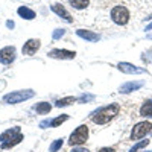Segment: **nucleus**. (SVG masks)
<instances>
[{"instance_id": "obj_1", "label": "nucleus", "mask_w": 152, "mask_h": 152, "mask_svg": "<svg viewBox=\"0 0 152 152\" xmlns=\"http://www.w3.org/2000/svg\"><path fill=\"white\" fill-rule=\"evenodd\" d=\"M120 111V105L119 104H111L108 107H104L97 111H94L91 114V120L96 123V125H105L108 123L113 117H116Z\"/></svg>"}, {"instance_id": "obj_6", "label": "nucleus", "mask_w": 152, "mask_h": 152, "mask_svg": "<svg viewBox=\"0 0 152 152\" xmlns=\"http://www.w3.org/2000/svg\"><path fill=\"white\" fill-rule=\"evenodd\" d=\"M151 131H152V123L151 122H140V123H137L132 128L131 140H138V138H142L146 134H149Z\"/></svg>"}, {"instance_id": "obj_18", "label": "nucleus", "mask_w": 152, "mask_h": 152, "mask_svg": "<svg viewBox=\"0 0 152 152\" xmlns=\"http://www.w3.org/2000/svg\"><path fill=\"white\" fill-rule=\"evenodd\" d=\"M76 97H73V96H69V97H62V99H59V100H56V107H67V105H70V104H73V102H76Z\"/></svg>"}, {"instance_id": "obj_15", "label": "nucleus", "mask_w": 152, "mask_h": 152, "mask_svg": "<svg viewBox=\"0 0 152 152\" xmlns=\"http://www.w3.org/2000/svg\"><path fill=\"white\" fill-rule=\"evenodd\" d=\"M18 15L20 17H23V18H26V20H32V18H35V12L32 11V9H29V8H26V6H21V8H18Z\"/></svg>"}, {"instance_id": "obj_11", "label": "nucleus", "mask_w": 152, "mask_h": 152, "mask_svg": "<svg viewBox=\"0 0 152 152\" xmlns=\"http://www.w3.org/2000/svg\"><path fill=\"white\" fill-rule=\"evenodd\" d=\"M119 70L123 72V73H128V75H140V73H145V69H138L129 62H119Z\"/></svg>"}, {"instance_id": "obj_13", "label": "nucleus", "mask_w": 152, "mask_h": 152, "mask_svg": "<svg viewBox=\"0 0 152 152\" xmlns=\"http://www.w3.org/2000/svg\"><path fill=\"white\" fill-rule=\"evenodd\" d=\"M67 2L76 11H85L88 6L91 5V0H67Z\"/></svg>"}, {"instance_id": "obj_20", "label": "nucleus", "mask_w": 152, "mask_h": 152, "mask_svg": "<svg viewBox=\"0 0 152 152\" xmlns=\"http://www.w3.org/2000/svg\"><path fill=\"white\" fill-rule=\"evenodd\" d=\"M62 143H64V142H62V138H58V140H55L52 145H50V148H49V151L50 152H56L61 146H62Z\"/></svg>"}, {"instance_id": "obj_8", "label": "nucleus", "mask_w": 152, "mask_h": 152, "mask_svg": "<svg viewBox=\"0 0 152 152\" xmlns=\"http://www.w3.org/2000/svg\"><path fill=\"white\" fill-rule=\"evenodd\" d=\"M47 55L50 58H55V59H73L76 56L75 52H72V50H64V49H53V50H50Z\"/></svg>"}, {"instance_id": "obj_14", "label": "nucleus", "mask_w": 152, "mask_h": 152, "mask_svg": "<svg viewBox=\"0 0 152 152\" xmlns=\"http://www.w3.org/2000/svg\"><path fill=\"white\" fill-rule=\"evenodd\" d=\"M142 85H143V82H128V84L122 85V87L119 88V91H120V93H131V91H134V90H138Z\"/></svg>"}, {"instance_id": "obj_2", "label": "nucleus", "mask_w": 152, "mask_h": 152, "mask_svg": "<svg viewBox=\"0 0 152 152\" xmlns=\"http://www.w3.org/2000/svg\"><path fill=\"white\" fill-rule=\"evenodd\" d=\"M21 140H23V135L20 132L18 126H15V128H12V129H8V131H5L2 135H0V142H2V148L3 149H8L11 146H15Z\"/></svg>"}, {"instance_id": "obj_16", "label": "nucleus", "mask_w": 152, "mask_h": 152, "mask_svg": "<svg viewBox=\"0 0 152 152\" xmlns=\"http://www.w3.org/2000/svg\"><path fill=\"white\" fill-rule=\"evenodd\" d=\"M140 116L143 117H152V100H146L143 107L140 108Z\"/></svg>"}, {"instance_id": "obj_26", "label": "nucleus", "mask_w": 152, "mask_h": 152, "mask_svg": "<svg viewBox=\"0 0 152 152\" xmlns=\"http://www.w3.org/2000/svg\"><path fill=\"white\" fill-rule=\"evenodd\" d=\"M6 26H8V28H14V21H8Z\"/></svg>"}, {"instance_id": "obj_17", "label": "nucleus", "mask_w": 152, "mask_h": 152, "mask_svg": "<svg viewBox=\"0 0 152 152\" xmlns=\"http://www.w3.org/2000/svg\"><path fill=\"white\" fill-rule=\"evenodd\" d=\"M34 110L38 113V114H47L50 110H52V105L47 104V102H40L34 107Z\"/></svg>"}, {"instance_id": "obj_24", "label": "nucleus", "mask_w": 152, "mask_h": 152, "mask_svg": "<svg viewBox=\"0 0 152 152\" xmlns=\"http://www.w3.org/2000/svg\"><path fill=\"white\" fill-rule=\"evenodd\" d=\"M99 152H116V151H114L113 148H102Z\"/></svg>"}, {"instance_id": "obj_27", "label": "nucleus", "mask_w": 152, "mask_h": 152, "mask_svg": "<svg viewBox=\"0 0 152 152\" xmlns=\"http://www.w3.org/2000/svg\"><path fill=\"white\" fill-rule=\"evenodd\" d=\"M151 29H152V23H151V24H149V26L146 28V31H151Z\"/></svg>"}, {"instance_id": "obj_21", "label": "nucleus", "mask_w": 152, "mask_h": 152, "mask_svg": "<svg viewBox=\"0 0 152 152\" xmlns=\"http://www.w3.org/2000/svg\"><path fill=\"white\" fill-rule=\"evenodd\" d=\"M148 143H149V140H143V142H140V143H137L134 148H131V151H129V152H138L140 149H143Z\"/></svg>"}, {"instance_id": "obj_10", "label": "nucleus", "mask_w": 152, "mask_h": 152, "mask_svg": "<svg viewBox=\"0 0 152 152\" xmlns=\"http://www.w3.org/2000/svg\"><path fill=\"white\" fill-rule=\"evenodd\" d=\"M50 8H52V11L55 12L56 15H59L61 18H64V20L69 21V23H73V17L69 14V11H67L64 6H62V5H59V3H53Z\"/></svg>"}, {"instance_id": "obj_7", "label": "nucleus", "mask_w": 152, "mask_h": 152, "mask_svg": "<svg viewBox=\"0 0 152 152\" xmlns=\"http://www.w3.org/2000/svg\"><path fill=\"white\" fill-rule=\"evenodd\" d=\"M15 59V47L14 46H8L0 50V62L2 64H11Z\"/></svg>"}, {"instance_id": "obj_3", "label": "nucleus", "mask_w": 152, "mask_h": 152, "mask_svg": "<svg viewBox=\"0 0 152 152\" xmlns=\"http://www.w3.org/2000/svg\"><path fill=\"white\" fill-rule=\"evenodd\" d=\"M110 15H111V20L119 24V26H125V24H128L131 15H129V11L126 6H122V5H117V6H114L110 12Z\"/></svg>"}, {"instance_id": "obj_22", "label": "nucleus", "mask_w": 152, "mask_h": 152, "mask_svg": "<svg viewBox=\"0 0 152 152\" xmlns=\"http://www.w3.org/2000/svg\"><path fill=\"white\" fill-rule=\"evenodd\" d=\"M64 29H56L55 32H53V40H58V38H61L62 35H64Z\"/></svg>"}, {"instance_id": "obj_25", "label": "nucleus", "mask_w": 152, "mask_h": 152, "mask_svg": "<svg viewBox=\"0 0 152 152\" xmlns=\"http://www.w3.org/2000/svg\"><path fill=\"white\" fill-rule=\"evenodd\" d=\"M72 152H90L88 149H84V148H78V149H73Z\"/></svg>"}, {"instance_id": "obj_19", "label": "nucleus", "mask_w": 152, "mask_h": 152, "mask_svg": "<svg viewBox=\"0 0 152 152\" xmlns=\"http://www.w3.org/2000/svg\"><path fill=\"white\" fill-rule=\"evenodd\" d=\"M66 120H69V116L67 114H61V116H58L56 119H53L52 122H50V126H58L61 123H64Z\"/></svg>"}, {"instance_id": "obj_4", "label": "nucleus", "mask_w": 152, "mask_h": 152, "mask_svg": "<svg viewBox=\"0 0 152 152\" xmlns=\"http://www.w3.org/2000/svg\"><path fill=\"white\" fill-rule=\"evenodd\" d=\"M87 138H88V126L87 125H81L72 132L69 143L72 146H79V145L87 142Z\"/></svg>"}, {"instance_id": "obj_12", "label": "nucleus", "mask_w": 152, "mask_h": 152, "mask_svg": "<svg viewBox=\"0 0 152 152\" xmlns=\"http://www.w3.org/2000/svg\"><path fill=\"white\" fill-rule=\"evenodd\" d=\"M76 34H78V37L84 38V40H87V41H91V43H94V41H99V40H100V37H99L97 34L91 32V31L79 29V31H76Z\"/></svg>"}, {"instance_id": "obj_9", "label": "nucleus", "mask_w": 152, "mask_h": 152, "mask_svg": "<svg viewBox=\"0 0 152 152\" xmlns=\"http://www.w3.org/2000/svg\"><path fill=\"white\" fill-rule=\"evenodd\" d=\"M40 46H41V41L32 38V40H28L26 43H24V46H23V49H21V52H23V55H34L37 50L40 49Z\"/></svg>"}, {"instance_id": "obj_23", "label": "nucleus", "mask_w": 152, "mask_h": 152, "mask_svg": "<svg viewBox=\"0 0 152 152\" xmlns=\"http://www.w3.org/2000/svg\"><path fill=\"white\" fill-rule=\"evenodd\" d=\"M93 99V96L90 94V96H82L81 99H79V102H87V100H91Z\"/></svg>"}, {"instance_id": "obj_5", "label": "nucleus", "mask_w": 152, "mask_h": 152, "mask_svg": "<svg viewBox=\"0 0 152 152\" xmlns=\"http://www.w3.org/2000/svg\"><path fill=\"white\" fill-rule=\"evenodd\" d=\"M35 96V91L32 90H21V91H14V93H9L3 97V100L6 104H18L23 102V100H28L31 97Z\"/></svg>"}]
</instances>
